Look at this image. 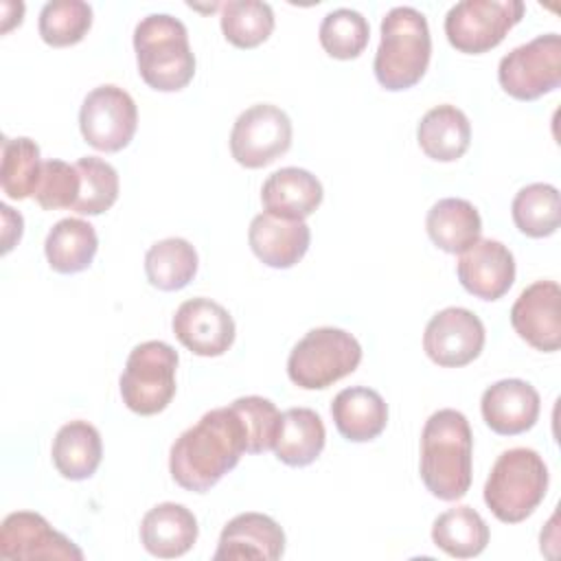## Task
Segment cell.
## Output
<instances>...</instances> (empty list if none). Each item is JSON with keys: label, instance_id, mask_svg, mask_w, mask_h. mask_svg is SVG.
Instances as JSON below:
<instances>
[{"label": "cell", "instance_id": "cell-1", "mask_svg": "<svg viewBox=\"0 0 561 561\" xmlns=\"http://www.w3.org/2000/svg\"><path fill=\"white\" fill-rule=\"evenodd\" d=\"M243 451L245 430L239 414L232 405L215 408L175 438L169 471L182 489L206 493L239 465Z\"/></svg>", "mask_w": 561, "mask_h": 561}, {"label": "cell", "instance_id": "cell-2", "mask_svg": "<svg viewBox=\"0 0 561 561\" xmlns=\"http://www.w3.org/2000/svg\"><path fill=\"white\" fill-rule=\"evenodd\" d=\"M419 469L425 489L438 500L454 502L469 491L473 434L462 412L443 408L425 421Z\"/></svg>", "mask_w": 561, "mask_h": 561}, {"label": "cell", "instance_id": "cell-3", "mask_svg": "<svg viewBox=\"0 0 561 561\" xmlns=\"http://www.w3.org/2000/svg\"><path fill=\"white\" fill-rule=\"evenodd\" d=\"M134 50L140 79L158 92H178L195 77L188 31L169 13H151L136 24Z\"/></svg>", "mask_w": 561, "mask_h": 561}, {"label": "cell", "instance_id": "cell-4", "mask_svg": "<svg viewBox=\"0 0 561 561\" xmlns=\"http://www.w3.org/2000/svg\"><path fill=\"white\" fill-rule=\"evenodd\" d=\"M432 57L427 18L414 7H394L381 20V39L373 70L381 88L401 92L416 85Z\"/></svg>", "mask_w": 561, "mask_h": 561}, {"label": "cell", "instance_id": "cell-5", "mask_svg": "<svg viewBox=\"0 0 561 561\" xmlns=\"http://www.w3.org/2000/svg\"><path fill=\"white\" fill-rule=\"evenodd\" d=\"M548 491V467L528 447L497 456L484 482V504L504 524H519L535 513Z\"/></svg>", "mask_w": 561, "mask_h": 561}, {"label": "cell", "instance_id": "cell-6", "mask_svg": "<svg viewBox=\"0 0 561 561\" xmlns=\"http://www.w3.org/2000/svg\"><path fill=\"white\" fill-rule=\"evenodd\" d=\"M362 362V346L355 335L335 327H320L305 333L287 357V375L302 390H324Z\"/></svg>", "mask_w": 561, "mask_h": 561}, {"label": "cell", "instance_id": "cell-7", "mask_svg": "<svg viewBox=\"0 0 561 561\" xmlns=\"http://www.w3.org/2000/svg\"><path fill=\"white\" fill-rule=\"evenodd\" d=\"M178 362V351L162 340L134 346L118 381L123 403L140 416L162 412L175 397Z\"/></svg>", "mask_w": 561, "mask_h": 561}, {"label": "cell", "instance_id": "cell-8", "mask_svg": "<svg viewBox=\"0 0 561 561\" xmlns=\"http://www.w3.org/2000/svg\"><path fill=\"white\" fill-rule=\"evenodd\" d=\"M519 0H462L445 15L447 42L465 55H482L502 44L506 33L524 18Z\"/></svg>", "mask_w": 561, "mask_h": 561}, {"label": "cell", "instance_id": "cell-9", "mask_svg": "<svg viewBox=\"0 0 561 561\" xmlns=\"http://www.w3.org/2000/svg\"><path fill=\"white\" fill-rule=\"evenodd\" d=\"M497 81L517 101H535L561 85V37L537 35L500 59Z\"/></svg>", "mask_w": 561, "mask_h": 561}, {"label": "cell", "instance_id": "cell-10", "mask_svg": "<svg viewBox=\"0 0 561 561\" xmlns=\"http://www.w3.org/2000/svg\"><path fill=\"white\" fill-rule=\"evenodd\" d=\"M138 127V110L131 94L114 83L88 92L79 110L83 140L105 153L125 149Z\"/></svg>", "mask_w": 561, "mask_h": 561}, {"label": "cell", "instance_id": "cell-11", "mask_svg": "<svg viewBox=\"0 0 561 561\" xmlns=\"http://www.w3.org/2000/svg\"><path fill=\"white\" fill-rule=\"evenodd\" d=\"M291 134V121L280 107L256 103L237 116L230 153L245 169H263L289 151Z\"/></svg>", "mask_w": 561, "mask_h": 561}, {"label": "cell", "instance_id": "cell-12", "mask_svg": "<svg viewBox=\"0 0 561 561\" xmlns=\"http://www.w3.org/2000/svg\"><path fill=\"white\" fill-rule=\"evenodd\" d=\"M484 324L465 307H447L432 316L423 333L425 355L443 368H460L478 359L484 348Z\"/></svg>", "mask_w": 561, "mask_h": 561}, {"label": "cell", "instance_id": "cell-13", "mask_svg": "<svg viewBox=\"0 0 561 561\" xmlns=\"http://www.w3.org/2000/svg\"><path fill=\"white\" fill-rule=\"evenodd\" d=\"M0 557L7 561L70 559L81 561V548L55 530L46 517L33 511H15L0 526Z\"/></svg>", "mask_w": 561, "mask_h": 561}, {"label": "cell", "instance_id": "cell-14", "mask_svg": "<svg viewBox=\"0 0 561 561\" xmlns=\"http://www.w3.org/2000/svg\"><path fill=\"white\" fill-rule=\"evenodd\" d=\"M182 346L199 357H219L234 342V320L228 309L210 298L184 300L171 320Z\"/></svg>", "mask_w": 561, "mask_h": 561}, {"label": "cell", "instance_id": "cell-15", "mask_svg": "<svg viewBox=\"0 0 561 561\" xmlns=\"http://www.w3.org/2000/svg\"><path fill=\"white\" fill-rule=\"evenodd\" d=\"M561 289L554 280H535L511 307L515 333L537 351L554 353L561 346Z\"/></svg>", "mask_w": 561, "mask_h": 561}, {"label": "cell", "instance_id": "cell-16", "mask_svg": "<svg viewBox=\"0 0 561 561\" xmlns=\"http://www.w3.org/2000/svg\"><path fill=\"white\" fill-rule=\"evenodd\" d=\"M460 285L480 300H500L515 283V259L495 239H478L456 263Z\"/></svg>", "mask_w": 561, "mask_h": 561}, {"label": "cell", "instance_id": "cell-17", "mask_svg": "<svg viewBox=\"0 0 561 561\" xmlns=\"http://www.w3.org/2000/svg\"><path fill=\"white\" fill-rule=\"evenodd\" d=\"M285 552V533L276 519L263 513H241L232 517L217 541L215 561L263 559L276 561Z\"/></svg>", "mask_w": 561, "mask_h": 561}, {"label": "cell", "instance_id": "cell-18", "mask_svg": "<svg viewBox=\"0 0 561 561\" xmlns=\"http://www.w3.org/2000/svg\"><path fill=\"white\" fill-rule=\"evenodd\" d=\"M541 410L539 392L524 379H500L491 383L480 399L484 423L500 436L528 432Z\"/></svg>", "mask_w": 561, "mask_h": 561}, {"label": "cell", "instance_id": "cell-19", "mask_svg": "<svg viewBox=\"0 0 561 561\" xmlns=\"http://www.w3.org/2000/svg\"><path fill=\"white\" fill-rule=\"evenodd\" d=\"M248 241L261 263L274 270H289L307 254L311 230L305 221L261 213L250 221Z\"/></svg>", "mask_w": 561, "mask_h": 561}, {"label": "cell", "instance_id": "cell-20", "mask_svg": "<svg viewBox=\"0 0 561 561\" xmlns=\"http://www.w3.org/2000/svg\"><path fill=\"white\" fill-rule=\"evenodd\" d=\"M324 191L320 180L300 167H283L267 175L261 186L265 213L280 219L305 221L322 204Z\"/></svg>", "mask_w": 561, "mask_h": 561}, {"label": "cell", "instance_id": "cell-21", "mask_svg": "<svg viewBox=\"0 0 561 561\" xmlns=\"http://www.w3.org/2000/svg\"><path fill=\"white\" fill-rule=\"evenodd\" d=\"M199 535L197 517L175 502H162L149 508L140 522V541L145 550L158 559H175L186 554Z\"/></svg>", "mask_w": 561, "mask_h": 561}, {"label": "cell", "instance_id": "cell-22", "mask_svg": "<svg viewBox=\"0 0 561 561\" xmlns=\"http://www.w3.org/2000/svg\"><path fill=\"white\" fill-rule=\"evenodd\" d=\"M331 416L337 432L351 443L375 440L388 423V405L383 397L366 386H351L335 394Z\"/></svg>", "mask_w": 561, "mask_h": 561}, {"label": "cell", "instance_id": "cell-23", "mask_svg": "<svg viewBox=\"0 0 561 561\" xmlns=\"http://www.w3.org/2000/svg\"><path fill=\"white\" fill-rule=\"evenodd\" d=\"M421 151L436 162H456L471 145V123L462 110L443 103L425 112L416 127Z\"/></svg>", "mask_w": 561, "mask_h": 561}, {"label": "cell", "instance_id": "cell-24", "mask_svg": "<svg viewBox=\"0 0 561 561\" xmlns=\"http://www.w3.org/2000/svg\"><path fill=\"white\" fill-rule=\"evenodd\" d=\"M425 230L436 248L447 254H460L480 239L482 219L471 202L445 197L427 210Z\"/></svg>", "mask_w": 561, "mask_h": 561}, {"label": "cell", "instance_id": "cell-25", "mask_svg": "<svg viewBox=\"0 0 561 561\" xmlns=\"http://www.w3.org/2000/svg\"><path fill=\"white\" fill-rule=\"evenodd\" d=\"M327 430L311 408H289L280 412V427L272 451L283 465L307 467L322 454Z\"/></svg>", "mask_w": 561, "mask_h": 561}, {"label": "cell", "instance_id": "cell-26", "mask_svg": "<svg viewBox=\"0 0 561 561\" xmlns=\"http://www.w3.org/2000/svg\"><path fill=\"white\" fill-rule=\"evenodd\" d=\"M53 465L66 480H88L101 465L103 443L99 430L88 421H70L53 440Z\"/></svg>", "mask_w": 561, "mask_h": 561}, {"label": "cell", "instance_id": "cell-27", "mask_svg": "<svg viewBox=\"0 0 561 561\" xmlns=\"http://www.w3.org/2000/svg\"><path fill=\"white\" fill-rule=\"evenodd\" d=\"M99 250V237L90 221L79 217L59 219L46 234L44 254L50 270L77 274L90 267Z\"/></svg>", "mask_w": 561, "mask_h": 561}, {"label": "cell", "instance_id": "cell-28", "mask_svg": "<svg viewBox=\"0 0 561 561\" xmlns=\"http://www.w3.org/2000/svg\"><path fill=\"white\" fill-rule=\"evenodd\" d=\"M432 541L449 557L471 559L486 548L489 526L476 508L460 504L447 508L434 519Z\"/></svg>", "mask_w": 561, "mask_h": 561}, {"label": "cell", "instance_id": "cell-29", "mask_svg": "<svg viewBox=\"0 0 561 561\" xmlns=\"http://www.w3.org/2000/svg\"><path fill=\"white\" fill-rule=\"evenodd\" d=\"M197 252L182 237L156 241L145 254V274L151 287L160 291L184 289L197 274Z\"/></svg>", "mask_w": 561, "mask_h": 561}, {"label": "cell", "instance_id": "cell-30", "mask_svg": "<svg viewBox=\"0 0 561 561\" xmlns=\"http://www.w3.org/2000/svg\"><path fill=\"white\" fill-rule=\"evenodd\" d=\"M511 215L517 230L533 239H543L557 232L561 221L559 191L552 184L535 182L517 191L511 204Z\"/></svg>", "mask_w": 561, "mask_h": 561}, {"label": "cell", "instance_id": "cell-31", "mask_svg": "<svg viewBox=\"0 0 561 561\" xmlns=\"http://www.w3.org/2000/svg\"><path fill=\"white\" fill-rule=\"evenodd\" d=\"M42 158L35 140L20 138H2V162H0V186L2 193L11 199L33 197L39 175H42Z\"/></svg>", "mask_w": 561, "mask_h": 561}, {"label": "cell", "instance_id": "cell-32", "mask_svg": "<svg viewBox=\"0 0 561 561\" xmlns=\"http://www.w3.org/2000/svg\"><path fill=\"white\" fill-rule=\"evenodd\" d=\"M221 33L237 48H256L274 31V11L261 0H228L221 4Z\"/></svg>", "mask_w": 561, "mask_h": 561}, {"label": "cell", "instance_id": "cell-33", "mask_svg": "<svg viewBox=\"0 0 561 561\" xmlns=\"http://www.w3.org/2000/svg\"><path fill=\"white\" fill-rule=\"evenodd\" d=\"M368 37H370L368 20L359 11L346 9V7L329 11L322 18L320 31H318V39L324 53L342 61L359 57L368 46Z\"/></svg>", "mask_w": 561, "mask_h": 561}, {"label": "cell", "instance_id": "cell-34", "mask_svg": "<svg viewBox=\"0 0 561 561\" xmlns=\"http://www.w3.org/2000/svg\"><path fill=\"white\" fill-rule=\"evenodd\" d=\"M92 26V7L83 0H53L39 11V37L53 46L64 48L79 44Z\"/></svg>", "mask_w": 561, "mask_h": 561}, {"label": "cell", "instance_id": "cell-35", "mask_svg": "<svg viewBox=\"0 0 561 561\" xmlns=\"http://www.w3.org/2000/svg\"><path fill=\"white\" fill-rule=\"evenodd\" d=\"M75 167L81 178V188L70 210L79 215H101L110 210L118 199L121 188L116 169L96 156H83L75 162Z\"/></svg>", "mask_w": 561, "mask_h": 561}, {"label": "cell", "instance_id": "cell-36", "mask_svg": "<svg viewBox=\"0 0 561 561\" xmlns=\"http://www.w3.org/2000/svg\"><path fill=\"white\" fill-rule=\"evenodd\" d=\"M232 410L239 414L243 430H245V451L248 454H263L274 447L278 427H280V412L278 408L259 394L239 397L232 403Z\"/></svg>", "mask_w": 561, "mask_h": 561}, {"label": "cell", "instance_id": "cell-37", "mask_svg": "<svg viewBox=\"0 0 561 561\" xmlns=\"http://www.w3.org/2000/svg\"><path fill=\"white\" fill-rule=\"evenodd\" d=\"M79 188H81V178L77 167L53 158L42 164V175L33 197L44 210L72 208L79 197Z\"/></svg>", "mask_w": 561, "mask_h": 561}, {"label": "cell", "instance_id": "cell-38", "mask_svg": "<svg viewBox=\"0 0 561 561\" xmlns=\"http://www.w3.org/2000/svg\"><path fill=\"white\" fill-rule=\"evenodd\" d=\"M2 210V254L11 252V248L22 239V230H24V221L22 215L15 213L13 208H9L7 204H0Z\"/></svg>", "mask_w": 561, "mask_h": 561}]
</instances>
